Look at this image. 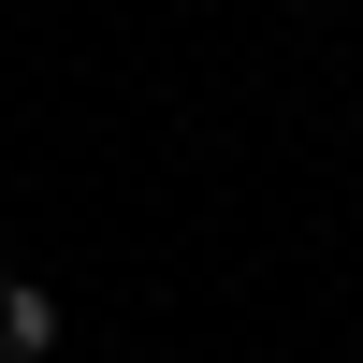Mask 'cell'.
<instances>
[{"mask_svg":"<svg viewBox=\"0 0 363 363\" xmlns=\"http://www.w3.org/2000/svg\"><path fill=\"white\" fill-rule=\"evenodd\" d=\"M44 349H58V291L0 277V363H44Z\"/></svg>","mask_w":363,"mask_h":363,"instance_id":"obj_1","label":"cell"},{"mask_svg":"<svg viewBox=\"0 0 363 363\" xmlns=\"http://www.w3.org/2000/svg\"><path fill=\"white\" fill-rule=\"evenodd\" d=\"M277 15H306V0H277Z\"/></svg>","mask_w":363,"mask_h":363,"instance_id":"obj_2","label":"cell"}]
</instances>
